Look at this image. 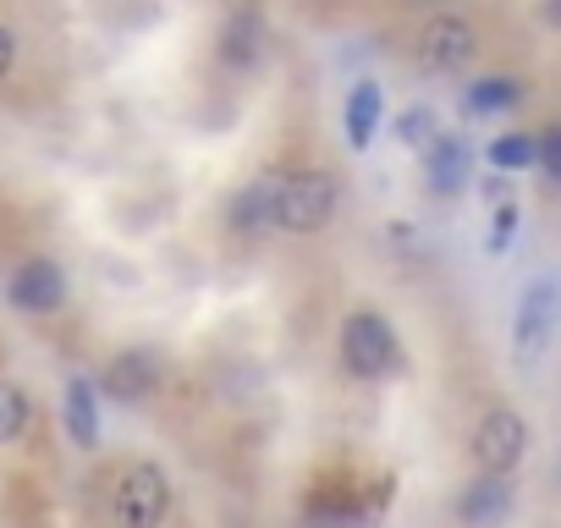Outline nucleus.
<instances>
[{
    "instance_id": "f257e3e1",
    "label": "nucleus",
    "mask_w": 561,
    "mask_h": 528,
    "mask_svg": "<svg viewBox=\"0 0 561 528\" xmlns=\"http://www.w3.org/2000/svg\"><path fill=\"white\" fill-rule=\"evenodd\" d=\"M342 209V176L325 165H298L287 176H275V231L287 237H320L331 231Z\"/></svg>"
},
{
    "instance_id": "f03ea898",
    "label": "nucleus",
    "mask_w": 561,
    "mask_h": 528,
    "mask_svg": "<svg viewBox=\"0 0 561 528\" xmlns=\"http://www.w3.org/2000/svg\"><path fill=\"white\" fill-rule=\"evenodd\" d=\"M336 364L358 386H380L402 369V336L380 309H353L336 325Z\"/></svg>"
},
{
    "instance_id": "7ed1b4c3",
    "label": "nucleus",
    "mask_w": 561,
    "mask_h": 528,
    "mask_svg": "<svg viewBox=\"0 0 561 528\" xmlns=\"http://www.w3.org/2000/svg\"><path fill=\"white\" fill-rule=\"evenodd\" d=\"M171 517V479L160 462L133 457L116 468L111 490H105V523L111 528H165Z\"/></svg>"
},
{
    "instance_id": "20e7f679",
    "label": "nucleus",
    "mask_w": 561,
    "mask_h": 528,
    "mask_svg": "<svg viewBox=\"0 0 561 528\" xmlns=\"http://www.w3.org/2000/svg\"><path fill=\"white\" fill-rule=\"evenodd\" d=\"M473 56H479V28H473V18H462V12H435V18H424L419 34H413V67H419L424 78H451V72H462Z\"/></svg>"
},
{
    "instance_id": "39448f33",
    "label": "nucleus",
    "mask_w": 561,
    "mask_h": 528,
    "mask_svg": "<svg viewBox=\"0 0 561 528\" xmlns=\"http://www.w3.org/2000/svg\"><path fill=\"white\" fill-rule=\"evenodd\" d=\"M468 457L479 473H517V462L528 457V418L517 408H490L468 435Z\"/></svg>"
},
{
    "instance_id": "423d86ee",
    "label": "nucleus",
    "mask_w": 561,
    "mask_h": 528,
    "mask_svg": "<svg viewBox=\"0 0 561 528\" xmlns=\"http://www.w3.org/2000/svg\"><path fill=\"white\" fill-rule=\"evenodd\" d=\"M67 298H72L67 271H61L50 253H28L18 271L7 276V303H12L18 314H28V320H50V314H61Z\"/></svg>"
},
{
    "instance_id": "0eeeda50",
    "label": "nucleus",
    "mask_w": 561,
    "mask_h": 528,
    "mask_svg": "<svg viewBox=\"0 0 561 528\" xmlns=\"http://www.w3.org/2000/svg\"><path fill=\"white\" fill-rule=\"evenodd\" d=\"M556 320H561V282H550V276L528 282L523 298H517V320H512V353H517V364H539V353L556 336Z\"/></svg>"
},
{
    "instance_id": "6e6552de",
    "label": "nucleus",
    "mask_w": 561,
    "mask_h": 528,
    "mask_svg": "<svg viewBox=\"0 0 561 528\" xmlns=\"http://www.w3.org/2000/svg\"><path fill=\"white\" fill-rule=\"evenodd\" d=\"M94 386H100L111 402H122V408H144V402H154L160 386H165V358H160L154 347H122V353H111V364L100 369Z\"/></svg>"
},
{
    "instance_id": "1a4fd4ad",
    "label": "nucleus",
    "mask_w": 561,
    "mask_h": 528,
    "mask_svg": "<svg viewBox=\"0 0 561 528\" xmlns=\"http://www.w3.org/2000/svg\"><path fill=\"white\" fill-rule=\"evenodd\" d=\"M512 506H517L512 473H473L457 495V523L462 528H506Z\"/></svg>"
},
{
    "instance_id": "9d476101",
    "label": "nucleus",
    "mask_w": 561,
    "mask_h": 528,
    "mask_svg": "<svg viewBox=\"0 0 561 528\" xmlns=\"http://www.w3.org/2000/svg\"><path fill=\"white\" fill-rule=\"evenodd\" d=\"M215 56H220L226 72H253L259 67V56H264V18H259V7H231L226 12Z\"/></svg>"
},
{
    "instance_id": "9b49d317",
    "label": "nucleus",
    "mask_w": 561,
    "mask_h": 528,
    "mask_svg": "<svg viewBox=\"0 0 561 528\" xmlns=\"http://www.w3.org/2000/svg\"><path fill=\"white\" fill-rule=\"evenodd\" d=\"M424 176H430V193H440V198L462 193L468 176H473V154H468V144H462L457 133H435V138L424 144Z\"/></svg>"
},
{
    "instance_id": "f8f14e48",
    "label": "nucleus",
    "mask_w": 561,
    "mask_h": 528,
    "mask_svg": "<svg viewBox=\"0 0 561 528\" xmlns=\"http://www.w3.org/2000/svg\"><path fill=\"white\" fill-rule=\"evenodd\" d=\"M61 418H67V440L78 451H100V386L89 375H72L67 380V397H61Z\"/></svg>"
},
{
    "instance_id": "ddd939ff",
    "label": "nucleus",
    "mask_w": 561,
    "mask_h": 528,
    "mask_svg": "<svg viewBox=\"0 0 561 528\" xmlns=\"http://www.w3.org/2000/svg\"><path fill=\"white\" fill-rule=\"evenodd\" d=\"M226 226H231V237H264V231H275V176L248 182V187L231 198Z\"/></svg>"
},
{
    "instance_id": "4468645a",
    "label": "nucleus",
    "mask_w": 561,
    "mask_h": 528,
    "mask_svg": "<svg viewBox=\"0 0 561 528\" xmlns=\"http://www.w3.org/2000/svg\"><path fill=\"white\" fill-rule=\"evenodd\" d=\"M380 111H386V94H380V83H353V94H347V111H342V122H347V144L353 149H369L375 144V133H380Z\"/></svg>"
},
{
    "instance_id": "2eb2a0df",
    "label": "nucleus",
    "mask_w": 561,
    "mask_h": 528,
    "mask_svg": "<svg viewBox=\"0 0 561 528\" xmlns=\"http://www.w3.org/2000/svg\"><path fill=\"white\" fill-rule=\"evenodd\" d=\"M523 100V83L517 78H479V83H468V94H462V105H468V116H495V111H512Z\"/></svg>"
},
{
    "instance_id": "dca6fc26",
    "label": "nucleus",
    "mask_w": 561,
    "mask_h": 528,
    "mask_svg": "<svg viewBox=\"0 0 561 528\" xmlns=\"http://www.w3.org/2000/svg\"><path fill=\"white\" fill-rule=\"evenodd\" d=\"M34 424V397L18 380H0V446H18Z\"/></svg>"
},
{
    "instance_id": "f3484780",
    "label": "nucleus",
    "mask_w": 561,
    "mask_h": 528,
    "mask_svg": "<svg viewBox=\"0 0 561 528\" xmlns=\"http://www.w3.org/2000/svg\"><path fill=\"white\" fill-rule=\"evenodd\" d=\"M484 154H490L495 171H528V165H534V138H528V133H501Z\"/></svg>"
},
{
    "instance_id": "a211bd4d",
    "label": "nucleus",
    "mask_w": 561,
    "mask_h": 528,
    "mask_svg": "<svg viewBox=\"0 0 561 528\" xmlns=\"http://www.w3.org/2000/svg\"><path fill=\"white\" fill-rule=\"evenodd\" d=\"M397 138H402V144H430V138H435V116H430L424 105L402 111V116H397Z\"/></svg>"
},
{
    "instance_id": "6ab92c4d",
    "label": "nucleus",
    "mask_w": 561,
    "mask_h": 528,
    "mask_svg": "<svg viewBox=\"0 0 561 528\" xmlns=\"http://www.w3.org/2000/svg\"><path fill=\"white\" fill-rule=\"evenodd\" d=\"M534 165H539V171H545V176L561 187V127H550L545 138H534Z\"/></svg>"
},
{
    "instance_id": "aec40b11",
    "label": "nucleus",
    "mask_w": 561,
    "mask_h": 528,
    "mask_svg": "<svg viewBox=\"0 0 561 528\" xmlns=\"http://www.w3.org/2000/svg\"><path fill=\"white\" fill-rule=\"evenodd\" d=\"M512 231H517V204H495V226H490V253H506V242H512Z\"/></svg>"
},
{
    "instance_id": "412c9836",
    "label": "nucleus",
    "mask_w": 561,
    "mask_h": 528,
    "mask_svg": "<svg viewBox=\"0 0 561 528\" xmlns=\"http://www.w3.org/2000/svg\"><path fill=\"white\" fill-rule=\"evenodd\" d=\"M18 67V34L7 28V23H0V78H7Z\"/></svg>"
},
{
    "instance_id": "4be33fe9",
    "label": "nucleus",
    "mask_w": 561,
    "mask_h": 528,
    "mask_svg": "<svg viewBox=\"0 0 561 528\" xmlns=\"http://www.w3.org/2000/svg\"><path fill=\"white\" fill-rule=\"evenodd\" d=\"M539 18H545V23L561 34V0H539Z\"/></svg>"
}]
</instances>
